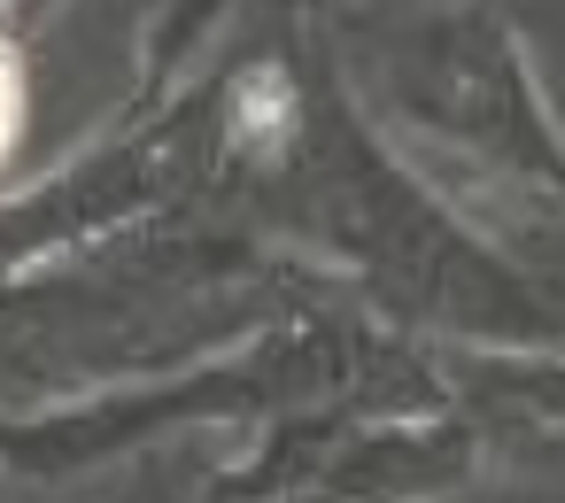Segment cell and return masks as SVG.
<instances>
[{
	"label": "cell",
	"instance_id": "obj_1",
	"mask_svg": "<svg viewBox=\"0 0 565 503\" xmlns=\"http://www.w3.org/2000/svg\"><path fill=\"white\" fill-rule=\"evenodd\" d=\"M17 117H24V86H17V63L0 55V156L17 148Z\"/></svg>",
	"mask_w": 565,
	"mask_h": 503
}]
</instances>
